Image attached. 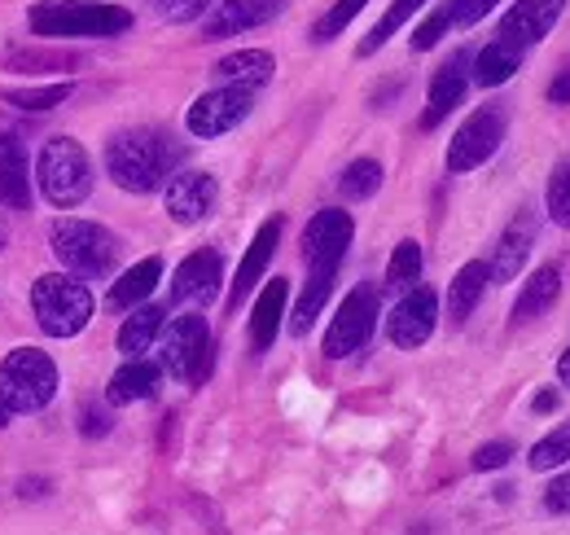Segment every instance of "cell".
Listing matches in <instances>:
<instances>
[{
  "mask_svg": "<svg viewBox=\"0 0 570 535\" xmlns=\"http://www.w3.org/2000/svg\"><path fill=\"white\" fill-rule=\"evenodd\" d=\"M180 158H185V149L154 128H128L106 145V172L128 194H154L158 185H167L176 176Z\"/></svg>",
  "mask_w": 570,
  "mask_h": 535,
  "instance_id": "6da1fadb",
  "label": "cell"
},
{
  "mask_svg": "<svg viewBox=\"0 0 570 535\" xmlns=\"http://www.w3.org/2000/svg\"><path fill=\"white\" fill-rule=\"evenodd\" d=\"M27 22L49 40H110L132 27V13L106 0H40L31 4Z\"/></svg>",
  "mask_w": 570,
  "mask_h": 535,
  "instance_id": "7a4b0ae2",
  "label": "cell"
},
{
  "mask_svg": "<svg viewBox=\"0 0 570 535\" xmlns=\"http://www.w3.org/2000/svg\"><path fill=\"white\" fill-rule=\"evenodd\" d=\"M31 312L40 321V330L53 338H75L97 312V299L88 290V281H79L75 272H49L31 285Z\"/></svg>",
  "mask_w": 570,
  "mask_h": 535,
  "instance_id": "3957f363",
  "label": "cell"
},
{
  "mask_svg": "<svg viewBox=\"0 0 570 535\" xmlns=\"http://www.w3.org/2000/svg\"><path fill=\"white\" fill-rule=\"evenodd\" d=\"M58 396V364L40 347H18L0 360V403L18 412H40Z\"/></svg>",
  "mask_w": 570,
  "mask_h": 535,
  "instance_id": "277c9868",
  "label": "cell"
},
{
  "mask_svg": "<svg viewBox=\"0 0 570 535\" xmlns=\"http://www.w3.org/2000/svg\"><path fill=\"white\" fill-rule=\"evenodd\" d=\"M49 246L79 281L110 276L119 264V237L110 228L92 224V220H58L53 233H49Z\"/></svg>",
  "mask_w": 570,
  "mask_h": 535,
  "instance_id": "5b68a950",
  "label": "cell"
},
{
  "mask_svg": "<svg viewBox=\"0 0 570 535\" xmlns=\"http://www.w3.org/2000/svg\"><path fill=\"white\" fill-rule=\"evenodd\" d=\"M36 181H40V194L53 206H62V211L88 202V194H92V163H88L83 145L71 140V136L45 140V149L36 158Z\"/></svg>",
  "mask_w": 570,
  "mask_h": 535,
  "instance_id": "8992f818",
  "label": "cell"
},
{
  "mask_svg": "<svg viewBox=\"0 0 570 535\" xmlns=\"http://www.w3.org/2000/svg\"><path fill=\"white\" fill-rule=\"evenodd\" d=\"M158 364L163 373H171L176 382L203 387L212 373V330L203 317H176L171 325H163L158 334Z\"/></svg>",
  "mask_w": 570,
  "mask_h": 535,
  "instance_id": "52a82bcc",
  "label": "cell"
},
{
  "mask_svg": "<svg viewBox=\"0 0 570 535\" xmlns=\"http://www.w3.org/2000/svg\"><path fill=\"white\" fill-rule=\"evenodd\" d=\"M373 325H377V290L373 285H356L338 303V312H334V321L325 330V356L330 360H347L352 351H360L373 338Z\"/></svg>",
  "mask_w": 570,
  "mask_h": 535,
  "instance_id": "ba28073f",
  "label": "cell"
},
{
  "mask_svg": "<svg viewBox=\"0 0 570 535\" xmlns=\"http://www.w3.org/2000/svg\"><path fill=\"white\" fill-rule=\"evenodd\" d=\"M500 140H504V106L492 101V106L474 110L456 128L452 145H448V172H474V167H483L500 149Z\"/></svg>",
  "mask_w": 570,
  "mask_h": 535,
  "instance_id": "9c48e42d",
  "label": "cell"
},
{
  "mask_svg": "<svg viewBox=\"0 0 570 535\" xmlns=\"http://www.w3.org/2000/svg\"><path fill=\"white\" fill-rule=\"evenodd\" d=\"M255 110V93L250 88H228L219 84L212 93H203L189 115H185V128L198 136V140H215V136L233 133L237 124H246V115Z\"/></svg>",
  "mask_w": 570,
  "mask_h": 535,
  "instance_id": "30bf717a",
  "label": "cell"
},
{
  "mask_svg": "<svg viewBox=\"0 0 570 535\" xmlns=\"http://www.w3.org/2000/svg\"><path fill=\"white\" fill-rule=\"evenodd\" d=\"M352 237H356V224L347 211H338V206L316 211L303 228V260H307V268H338Z\"/></svg>",
  "mask_w": 570,
  "mask_h": 535,
  "instance_id": "8fae6325",
  "label": "cell"
},
{
  "mask_svg": "<svg viewBox=\"0 0 570 535\" xmlns=\"http://www.w3.org/2000/svg\"><path fill=\"white\" fill-rule=\"evenodd\" d=\"M434 325H439V299H434L430 285L404 290V299H400L395 312L386 317V334H391L395 347H404V351H417V347L434 334Z\"/></svg>",
  "mask_w": 570,
  "mask_h": 535,
  "instance_id": "7c38bea8",
  "label": "cell"
},
{
  "mask_svg": "<svg viewBox=\"0 0 570 535\" xmlns=\"http://www.w3.org/2000/svg\"><path fill=\"white\" fill-rule=\"evenodd\" d=\"M567 13V0H518L504 18H500V31L497 40L504 45H513V49H535L553 27H558V18Z\"/></svg>",
  "mask_w": 570,
  "mask_h": 535,
  "instance_id": "4fadbf2b",
  "label": "cell"
},
{
  "mask_svg": "<svg viewBox=\"0 0 570 535\" xmlns=\"http://www.w3.org/2000/svg\"><path fill=\"white\" fill-rule=\"evenodd\" d=\"M215 198H219V185L207 172H176L167 181V194H163V206L176 224H203L215 211Z\"/></svg>",
  "mask_w": 570,
  "mask_h": 535,
  "instance_id": "5bb4252c",
  "label": "cell"
},
{
  "mask_svg": "<svg viewBox=\"0 0 570 535\" xmlns=\"http://www.w3.org/2000/svg\"><path fill=\"white\" fill-rule=\"evenodd\" d=\"M285 9V0H215L207 22H203V40H228L242 31H255L264 22H273Z\"/></svg>",
  "mask_w": 570,
  "mask_h": 535,
  "instance_id": "9a60e30c",
  "label": "cell"
},
{
  "mask_svg": "<svg viewBox=\"0 0 570 535\" xmlns=\"http://www.w3.org/2000/svg\"><path fill=\"white\" fill-rule=\"evenodd\" d=\"M219 281H224L219 255L215 251H194L189 260H180L176 276H171V299L189 303V308H207L219 294Z\"/></svg>",
  "mask_w": 570,
  "mask_h": 535,
  "instance_id": "2e32d148",
  "label": "cell"
},
{
  "mask_svg": "<svg viewBox=\"0 0 570 535\" xmlns=\"http://www.w3.org/2000/svg\"><path fill=\"white\" fill-rule=\"evenodd\" d=\"M277 242H282V215H273V220H264V228L255 233V242L246 246V260L237 264V276H233V294H228V308H237L259 281H264V272L273 264V255H277Z\"/></svg>",
  "mask_w": 570,
  "mask_h": 535,
  "instance_id": "e0dca14e",
  "label": "cell"
},
{
  "mask_svg": "<svg viewBox=\"0 0 570 535\" xmlns=\"http://www.w3.org/2000/svg\"><path fill=\"white\" fill-rule=\"evenodd\" d=\"M531 246H535V215H531V211H518V215L509 220V228L500 233L497 255H492V264H488L492 281L509 285V281L522 272L527 255H531Z\"/></svg>",
  "mask_w": 570,
  "mask_h": 535,
  "instance_id": "ac0fdd59",
  "label": "cell"
},
{
  "mask_svg": "<svg viewBox=\"0 0 570 535\" xmlns=\"http://www.w3.org/2000/svg\"><path fill=\"white\" fill-rule=\"evenodd\" d=\"M465 88H470V70H465V54H456L452 62H443L439 75L430 79V97H426V115H422V128H434V124H443L456 106H461V97H465Z\"/></svg>",
  "mask_w": 570,
  "mask_h": 535,
  "instance_id": "d6986e66",
  "label": "cell"
},
{
  "mask_svg": "<svg viewBox=\"0 0 570 535\" xmlns=\"http://www.w3.org/2000/svg\"><path fill=\"white\" fill-rule=\"evenodd\" d=\"M0 202L9 211L31 206V176H27V149L13 133L0 128Z\"/></svg>",
  "mask_w": 570,
  "mask_h": 535,
  "instance_id": "ffe728a7",
  "label": "cell"
},
{
  "mask_svg": "<svg viewBox=\"0 0 570 535\" xmlns=\"http://www.w3.org/2000/svg\"><path fill=\"white\" fill-rule=\"evenodd\" d=\"M558 294H562V268L558 264L535 268V272L522 281V294H518V303H513V321H518V325L540 321V317L558 303Z\"/></svg>",
  "mask_w": 570,
  "mask_h": 535,
  "instance_id": "44dd1931",
  "label": "cell"
},
{
  "mask_svg": "<svg viewBox=\"0 0 570 535\" xmlns=\"http://www.w3.org/2000/svg\"><path fill=\"white\" fill-rule=\"evenodd\" d=\"M273 70H277V58L273 54H264V49H242V54H228V58H219L215 62V79L219 84H228V88H264L268 79H273Z\"/></svg>",
  "mask_w": 570,
  "mask_h": 535,
  "instance_id": "7402d4cb",
  "label": "cell"
},
{
  "mask_svg": "<svg viewBox=\"0 0 570 535\" xmlns=\"http://www.w3.org/2000/svg\"><path fill=\"white\" fill-rule=\"evenodd\" d=\"M158 382H163V364L137 356V360H128L124 369H115V378H110V387H106V400L110 403L149 400V396H158Z\"/></svg>",
  "mask_w": 570,
  "mask_h": 535,
  "instance_id": "603a6c76",
  "label": "cell"
},
{
  "mask_svg": "<svg viewBox=\"0 0 570 535\" xmlns=\"http://www.w3.org/2000/svg\"><path fill=\"white\" fill-rule=\"evenodd\" d=\"M285 299H289V281H268L264 294L255 299V312H250V342L255 351H268L277 342V330H282V317H285Z\"/></svg>",
  "mask_w": 570,
  "mask_h": 535,
  "instance_id": "cb8c5ba5",
  "label": "cell"
},
{
  "mask_svg": "<svg viewBox=\"0 0 570 535\" xmlns=\"http://www.w3.org/2000/svg\"><path fill=\"white\" fill-rule=\"evenodd\" d=\"M488 281H492V272H488L483 260L465 264L456 276H452V285H448V317H452V325H461V321H470V317H474V308H479V299H483Z\"/></svg>",
  "mask_w": 570,
  "mask_h": 535,
  "instance_id": "d4e9b609",
  "label": "cell"
},
{
  "mask_svg": "<svg viewBox=\"0 0 570 535\" xmlns=\"http://www.w3.org/2000/svg\"><path fill=\"white\" fill-rule=\"evenodd\" d=\"M163 325H167V312L163 308H154V303H145V308H137L124 325H119V351L128 356V360H137V356H145L154 342H158V334H163Z\"/></svg>",
  "mask_w": 570,
  "mask_h": 535,
  "instance_id": "484cf974",
  "label": "cell"
},
{
  "mask_svg": "<svg viewBox=\"0 0 570 535\" xmlns=\"http://www.w3.org/2000/svg\"><path fill=\"white\" fill-rule=\"evenodd\" d=\"M334 276H338V268H307V285H303L298 308H294V317H289V330H294V334H307V330H312V321L321 317V308H325V299H330V290H334Z\"/></svg>",
  "mask_w": 570,
  "mask_h": 535,
  "instance_id": "4316f807",
  "label": "cell"
},
{
  "mask_svg": "<svg viewBox=\"0 0 570 535\" xmlns=\"http://www.w3.org/2000/svg\"><path fill=\"white\" fill-rule=\"evenodd\" d=\"M163 281V260H141V264H132L115 285H110V308H137L145 303L149 294H154V285Z\"/></svg>",
  "mask_w": 570,
  "mask_h": 535,
  "instance_id": "83f0119b",
  "label": "cell"
},
{
  "mask_svg": "<svg viewBox=\"0 0 570 535\" xmlns=\"http://www.w3.org/2000/svg\"><path fill=\"white\" fill-rule=\"evenodd\" d=\"M518 67H522V49H513V45H504V40H492V45L474 58V79H479L483 88H500V84L513 79Z\"/></svg>",
  "mask_w": 570,
  "mask_h": 535,
  "instance_id": "f1b7e54d",
  "label": "cell"
},
{
  "mask_svg": "<svg viewBox=\"0 0 570 535\" xmlns=\"http://www.w3.org/2000/svg\"><path fill=\"white\" fill-rule=\"evenodd\" d=\"M382 189V163L377 158H356L347 163V172L338 176V194L347 202H364Z\"/></svg>",
  "mask_w": 570,
  "mask_h": 535,
  "instance_id": "f546056e",
  "label": "cell"
},
{
  "mask_svg": "<svg viewBox=\"0 0 570 535\" xmlns=\"http://www.w3.org/2000/svg\"><path fill=\"white\" fill-rule=\"evenodd\" d=\"M422 4H426V0H395V4H391V9L377 18V27H373V31L360 40V58L377 54V49H382V45H386V40H391V36H395V31H400V27H404V22H409V18L422 9Z\"/></svg>",
  "mask_w": 570,
  "mask_h": 535,
  "instance_id": "4dcf8cb0",
  "label": "cell"
},
{
  "mask_svg": "<svg viewBox=\"0 0 570 535\" xmlns=\"http://www.w3.org/2000/svg\"><path fill=\"white\" fill-rule=\"evenodd\" d=\"M422 281V246L417 242H400L391 264H386V290H413Z\"/></svg>",
  "mask_w": 570,
  "mask_h": 535,
  "instance_id": "1f68e13d",
  "label": "cell"
},
{
  "mask_svg": "<svg viewBox=\"0 0 570 535\" xmlns=\"http://www.w3.org/2000/svg\"><path fill=\"white\" fill-rule=\"evenodd\" d=\"M527 461H531V469H540V474H544V469L567 466L570 461V426H558L553 435H544V439L531 448V457H527Z\"/></svg>",
  "mask_w": 570,
  "mask_h": 535,
  "instance_id": "d6a6232c",
  "label": "cell"
},
{
  "mask_svg": "<svg viewBox=\"0 0 570 535\" xmlns=\"http://www.w3.org/2000/svg\"><path fill=\"white\" fill-rule=\"evenodd\" d=\"M364 4H368V0H338V4H334V9L312 27V40H316V45H330L334 36H343V31L360 18V9H364Z\"/></svg>",
  "mask_w": 570,
  "mask_h": 535,
  "instance_id": "836d02e7",
  "label": "cell"
},
{
  "mask_svg": "<svg viewBox=\"0 0 570 535\" xmlns=\"http://www.w3.org/2000/svg\"><path fill=\"white\" fill-rule=\"evenodd\" d=\"M71 97V84H53V88H18V93H4V101L9 106H18V110H53V106H62Z\"/></svg>",
  "mask_w": 570,
  "mask_h": 535,
  "instance_id": "e575fe53",
  "label": "cell"
},
{
  "mask_svg": "<svg viewBox=\"0 0 570 535\" xmlns=\"http://www.w3.org/2000/svg\"><path fill=\"white\" fill-rule=\"evenodd\" d=\"M549 220L558 228H570V158L549 176Z\"/></svg>",
  "mask_w": 570,
  "mask_h": 535,
  "instance_id": "d590c367",
  "label": "cell"
},
{
  "mask_svg": "<svg viewBox=\"0 0 570 535\" xmlns=\"http://www.w3.org/2000/svg\"><path fill=\"white\" fill-rule=\"evenodd\" d=\"M149 4H154V13L163 22H194V18H203L212 9L215 0H149Z\"/></svg>",
  "mask_w": 570,
  "mask_h": 535,
  "instance_id": "8d00e7d4",
  "label": "cell"
},
{
  "mask_svg": "<svg viewBox=\"0 0 570 535\" xmlns=\"http://www.w3.org/2000/svg\"><path fill=\"white\" fill-rule=\"evenodd\" d=\"M448 27H452V18H448V9L439 4L426 22L413 31V54H426V49H434V45L443 40V31H448Z\"/></svg>",
  "mask_w": 570,
  "mask_h": 535,
  "instance_id": "74e56055",
  "label": "cell"
},
{
  "mask_svg": "<svg viewBox=\"0 0 570 535\" xmlns=\"http://www.w3.org/2000/svg\"><path fill=\"white\" fill-rule=\"evenodd\" d=\"M443 9L452 18V27H474L479 18H488L497 9V0H443Z\"/></svg>",
  "mask_w": 570,
  "mask_h": 535,
  "instance_id": "f35d334b",
  "label": "cell"
},
{
  "mask_svg": "<svg viewBox=\"0 0 570 535\" xmlns=\"http://www.w3.org/2000/svg\"><path fill=\"white\" fill-rule=\"evenodd\" d=\"M509 457H513V444H504V439L483 444V448L474 453V469H500V466H509Z\"/></svg>",
  "mask_w": 570,
  "mask_h": 535,
  "instance_id": "ab89813d",
  "label": "cell"
},
{
  "mask_svg": "<svg viewBox=\"0 0 570 535\" xmlns=\"http://www.w3.org/2000/svg\"><path fill=\"white\" fill-rule=\"evenodd\" d=\"M544 509H549V514H570V469L549 483V492H544Z\"/></svg>",
  "mask_w": 570,
  "mask_h": 535,
  "instance_id": "60d3db41",
  "label": "cell"
},
{
  "mask_svg": "<svg viewBox=\"0 0 570 535\" xmlns=\"http://www.w3.org/2000/svg\"><path fill=\"white\" fill-rule=\"evenodd\" d=\"M9 67H13V70H31V67H71V58H62V54H13V58H9Z\"/></svg>",
  "mask_w": 570,
  "mask_h": 535,
  "instance_id": "b9f144b4",
  "label": "cell"
},
{
  "mask_svg": "<svg viewBox=\"0 0 570 535\" xmlns=\"http://www.w3.org/2000/svg\"><path fill=\"white\" fill-rule=\"evenodd\" d=\"M79 430H83V435H92V439H97V435H106V430H110V412H101V408H83Z\"/></svg>",
  "mask_w": 570,
  "mask_h": 535,
  "instance_id": "7bdbcfd3",
  "label": "cell"
},
{
  "mask_svg": "<svg viewBox=\"0 0 570 535\" xmlns=\"http://www.w3.org/2000/svg\"><path fill=\"white\" fill-rule=\"evenodd\" d=\"M549 101H553V106H570V70H562V75L553 79V88H549Z\"/></svg>",
  "mask_w": 570,
  "mask_h": 535,
  "instance_id": "ee69618b",
  "label": "cell"
},
{
  "mask_svg": "<svg viewBox=\"0 0 570 535\" xmlns=\"http://www.w3.org/2000/svg\"><path fill=\"white\" fill-rule=\"evenodd\" d=\"M553 408H558V396H553V391H540V396H535V412H553Z\"/></svg>",
  "mask_w": 570,
  "mask_h": 535,
  "instance_id": "f6af8a7d",
  "label": "cell"
},
{
  "mask_svg": "<svg viewBox=\"0 0 570 535\" xmlns=\"http://www.w3.org/2000/svg\"><path fill=\"white\" fill-rule=\"evenodd\" d=\"M558 378H562V387H570V347L562 351V360H558Z\"/></svg>",
  "mask_w": 570,
  "mask_h": 535,
  "instance_id": "bcb514c9",
  "label": "cell"
},
{
  "mask_svg": "<svg viewBox=\"0 0 570 535\" xmlns=\"http://www.w3.org/2000/svg\"><path fill=\"white\" fill-rule=\"evenodd\" d=\"M9 417H13V412H9V408H4V403H0V430H4V426H9Z\"/></svg>",
  "mask_w": 570,
  "mask_h": 535,
  "instance_id": "7dc6e473",
  "label": "cell"
},
{
  "mask_svg": "<svg viewBox=\"0 0 570 535\" xmlns=\"http://www.w3.org/2000/svg\"><path fill=\"white\" fill-rule=\"evenodd\" d=\"M9 246V228H4V220H0V251Z\"/></svg>",
  "mask_w": 570,
  "mask_h": 535,
  "instance_id": "c3c4849f",
  "label": "cell"
}]
</instances>
